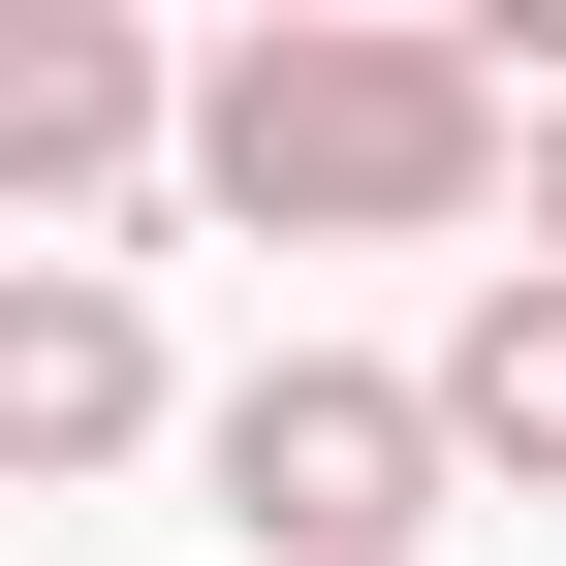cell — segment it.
Masks as SVG:
<instances>
[{
    "instance_id": "7a4b0ae2",
    "label": "cell",
    "mask_w": 566,
    "mask_h": 566,
    "mask_svg": "<svg viewBox=\"0 0 566 566\" xmlns=\"http://www.w3.org/2000/svg\"><path fill=\"white\" fill-rule=\"evenodd\" d=\"M189 472H221V566H409L441 535V409H409L378 346H252V378L189 409Z\"/></svg>"
},
{
    "instance_id": "3957f363",
    "label": "cell",
    "mask_w": 566,
    "mask_h": 566,
    "mask_svg": "<svg viewBox=\"0 0 566 566\" xmlns=\"http://www.w3.org/2000/svg\"><path fill=\"white\" fill-rule=\"evenodd\" d=\"M158 95H189V63L126 32V0H0V221L95 252L126 189H158Z\"/></svg>"
},
{
    "instance_id": "277c9868",
    "label": "cell",
    "mask_w": 566,
    "mask_h": 566,
    "mask_svg": "<svg viewBox=\"0 0 566 566\" xmlns=\"http://www.w3.org/2000/svg\"><path fill=\"white\" fill-rule=\"evenodd\" d=\"M158 441V315H126V252H0V504H63V472Z\"/></svg>"
},
{
    "instance_id": "8992f818",
    "label": "cell",
    "mask_w": 566,
    "mask_h": 566,
    "mask_svg": "<svg viewBox=\"0 0 566 566\" xmlns=\"http://www.w3.org/2000/svg\"><path fill=\"white\" fill-rule=\"evenodd\" d=\"M504 189H535V252H566V95H504Z\"/></svg>"
},
{
    "instance_id": "5b68a950",
    "label": "cell",
    "mask_w": 566,
    "mask_h": 566,
    "mask_svg": "<svg viewBox=\"0 0 566 566\" xmlns=\"http://www.w3.org/2000/svg\"><path fill=\"white\" fill-rule=\"evenodd\" d=\"M409 409H441V472L566 504V252H472V315L409 346Z\"/></svg>"
},
{
    "instance_id": "6da1fadb",
    "label": "cell",
    "mask_w": 566,
    "mask_h": 566,
    "mask_svg": "<svg viewBox=\"0 0 566 566\" xmlns=\"http://www.w3.org/2000/svg\"><path fill=\"white\" fill-rule=\"evenodd\" d=\"M158 189L252 252H441L504 221V95H472V32H378V0H283L158 95Z\"/></svg>"
}]
</instances>
